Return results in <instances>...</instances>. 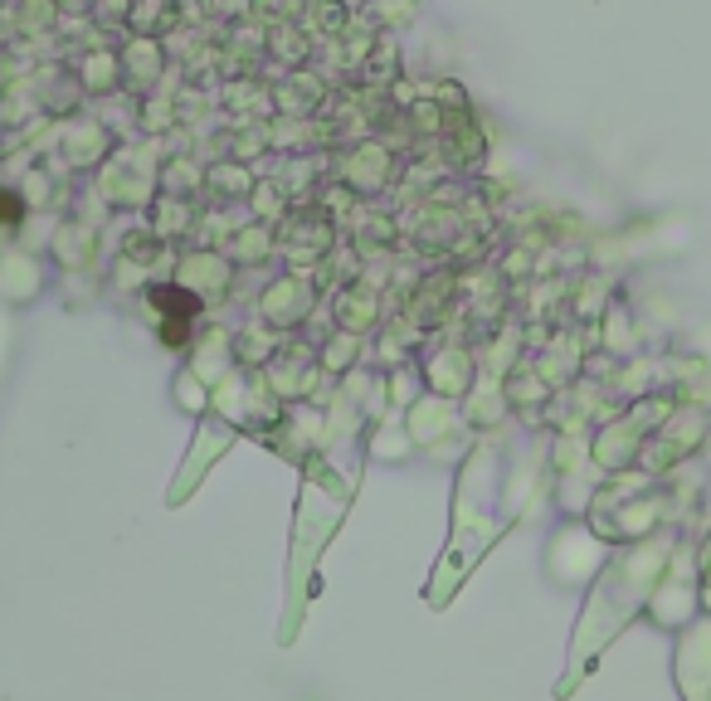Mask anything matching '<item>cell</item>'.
<instances>
[{"instance_id":"cell-1","label":"cell","mask_w":711,"mask_h":701,"mask_svg":"<svg viewBox=\"0 0 711 701\" xmlns=\"http://www.w3.org/2000/svg\"><path fill=\"white\" fill-rule=\"evenodd\" d=\"M0 220H5V224L20 220V200H15L10 190H0Z\"/></svg>"}]
</instances>
